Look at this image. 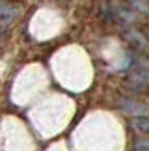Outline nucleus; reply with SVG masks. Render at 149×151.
<instances>
[{
    "label": "nucleus",
    "mask_w": 149,
    "mask_h": 151,
    "mask_svg": "<svg viewBox=\"0 0 149 151\" xmlns=\"http://www.w3.org/2000/svg\"><path fill=\"white\" fill-rule=\"evenodd\" d=\"M128 40L135 45V47H139V48H149V42L148 40L140 33V32H127L125 35Z\"/></svg>",
    "instance_id": "obj_1"
},
{
    "label": "nucleus",
    "mask_w": 149,
    "mask_h": 151,
    "mask_svg": "<svg viewBox=\"0 0 149 151\" xmlns=\"http://www.w3.org/2000/svg\"><path fill=\"white\" fill-rule=\"evenodd\" d=\"M134 127L140 132H149V118H137L134 119Z\"/></svg>",
    "instance_id": "obj_2"
},
{
    "label": "nucleus",
    "mask_w": 149,
    "mask_h": 151,
    "mask_svg": "<svg viewBox=\"0 0 149 151\" xmlns=\"http://www.w3.org/2000/svg\"><path fill=\"white\" fill-rule=\"evenodd\" d=\"M14 14V9L6 5H0V17H11Z\"/></svg>",
    "instance_id": "obj_3"
}]
</instances>
